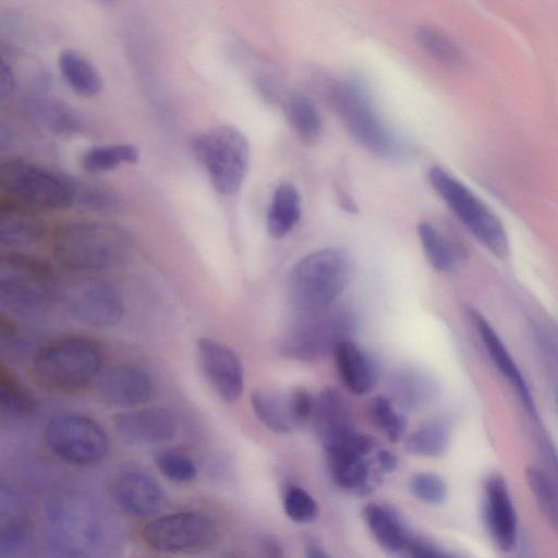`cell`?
I'll list each match as a JSON object with an SVG mask.
<instances>
[{
  "instance_id": "30",
  "label": "cell",
  "mask_w": 558,
  "mask_h": 558,
  "mask_svg": "<svg viewBox=\"0 0 558 558\" xmlns=\"http://www.w3.org/2000/svg\"><path fill=\"white\" fill-rule=\"evenodd\" d=\"M287 121L304 144H315L323 132V119L315 102L306 95L293 93L283 101Z\"/></svg>"
},
{
  "instance_id": "22",
  "label": "cell",
  "mask_w": 558,
  "mask_h": 558,
  "mask_svg": "<svg viewBox=\"0 0 558 558\" xmlns=\"http://www.w3.org/2000/svg\"><path fill=\"white\" fill-rule=\"evenodd\" d=\"M324 450L328 472L336 486L356 495L372 492L371 469L365 456L345 448Z\"/></svg>"
},
{
  "instance_id": "6",
  "label": "cell",
  "mask_w": 558,
  "mask_h": 558,
  "mask_svg": "<svg viewBox=\"0 0 558 558\" xmlns=\"http://www.w3.org/2000/svg\"><path fill=\"white\" fill-rule=\"evenodd\" d=\"M192 151L221 195L235 194L242 186L250 162V145L234 126L219 125L198 134Z\"/></svg>"
},
{
  "instance_id": "39",
  "label": "cell",
  "mask_w": 558,
  "mask_h": 558,
  "mask_svg": "<svg viewBox=\"0 0 558 558\" xmlns=\"http://www.w3.org/2000/svg\"><path fill=\"white\" fill-rule=\"evenodd\" d=\"M155 463L160 473L177 483H187L196 477L197 469L193 460L186 454L166 449L155 457Z\"/></svg>"
},
{
  "instance_id": "20",
  "label": "cell",
  "mask_w": 558,
  "mask_h": 558,
  "mask_svg": "<svg viewBox=\"0 0 558 558\" xmlns=\"http://www.w3.org/2000/svg\"><path fill=\"white\" fill-rule=\"evenodd\" d=\"M335 364L342 385L352 393L369 392L379 377L376 359L350 339L333 351Z\"/></svg>"
},
{
  "instance_id": "31",
  "label": "cell",
  "mask_w": 558,
  "mask_h": 558,
  "mask_svg": "<svg viewBox=\"0 0 558 558\" xmlns=\"http://www.w3.org/2000/svg\"><path fill=\"white\" fill-rule=\"evenodd\" d=\"M451 435V421L447 416H436L413 430L405 439V450L416 457L439 458L448 449Z\"/></svg>"
},
{
  "instance_id": "32",
  "label": "cell",
  "mask_w": 558,
  "mask_h": 558,
  "mask_svg": "<svg viewBox=\"0 0 558 558\" xmlns=\"http://www.w3.org/2000/svg\"><path fill=\"white\" fill-rule=\"evenodd\" d=\"M58 64L64 81L76 94L92 97L100 92L102 81L98 70L78 51L63 50L59 54Z\"/></svg>"
},
{
  "instance_id": "40",
  "label": "cell",
  "mask_w": 558,
  "mask_h": 558,
  "mask_svg": "<svg viewBox=\"0 0 558 558\" xmlns=\"http://www.w3.org/2000/svg\"><path fill=\"white\" fill-rule=\"evenodd\" d=\"M282 506L286 515L296 523H310L319 512L316 500L300 486H289L283 495Z\"/></svg>"
},
{
  "instance_id": "14",
  "label": "cell",
  "mask_w": 558,
  "mask_h": 558,
  "mask_svg": "<svg viewBox=\"0 0 558 558\" xmlns=\"http://www.w3.org/2000/svg\"><path fill=\"white\" fill-rule=\"evenodd\" d=\"M201 367L216 393L226 402L236 401L243 391V367L238 355L226 344L209 337L196 342Z\"/></svg>"
},
{
  "instance_id": "28",
  "label": "cell",
  "mask_w": 558,
  "mask_h": 558,
  "mask_svg": "<svg viewBox=\"0 0 558 558\" xmlns=\"http://www.w3.org/2000/svg\"><path fill=\"white\" fill-rule=\"evenodd\" d=\"M417 234L424 254L434 269L451 272L457 268L464 254L459 243L427 221L418 223Z\"/></svg>"
},
{
  "instance_id": "12",
  "label": "cell",
  "mask_w": 558,
  "mask_h": 558,
  "mask_svg": "<svg viewBox=\"0 0 558 558\" xmlns=\"http://www.w3.org/2000/svg\"><path fill=\"white\" fill-rule=\"evenodd\" d=\"M59 294L75 319L93 327L116 325L124 313L119 290L102 279L87 278L71 282Z\"/></svg>"
},
{
  "instance_id": "45",
  "label": "cell",
  "mask_w": 558,
  "mask_h": 558,
  "mask_svg": "<svg viewBox=\"0 0 558 558\" xmlns=\"http://www.w3.org/2000/svg\"><path fill=\"white\" fill-rule=\"evenodd\" d=\"M304 556L305 558H332L328 551L312 537L304 539Z\"/></svg>"
},
{
  "instance_id": "37",
  "label": "cell",
  "mask_w": 558,
  "mask_h": 558,
  "mask_svg": "<svg viewBox=\"0 0 558 558\" xmlns=\"http://www.w3.org/2000/svg\"><path fill=\"white\" fill-rule=\"evenodd\" d=\"M371 416L374 424L392 442L401 439L407 421L386 396H377L371 403Z\"/></svg>"
},
{
  "instance_id": "13",
  "label": "cell",
  "mask_w": 558,
  "mask_h": 558,
  "mask_svg": "<svg viewBox=\"0 0 558 558\" xmlns=\"http://www.w3.org/2000/svg\"><path fill=\"white\" fill-rule=\"evenodd\" d=\"M481 519L494 546L511 554L520 545L519 518L508 482L498 472L485 476L481 486Z\"/></svg>"
},
{
  "instance_id": "46",
  "label": "cell",
  "mask_w": 558,
  "mask_h": 558,
  "mask_svg": "<svg viewBox=\"0 0 558 558\" xmlns=\"http://www.w3.org/2000/svg\"><path fill=\"white\" fill-rule=\"evenodd\" d=\"M80 555L66 547L59 546L47 558H80Z\"/></svg>"
},
{
  "instance_id": "35",
  "label": "cell",
  "mask_w": 558,
  "mask_h": 558,
  "mask_svg": "<svg viewBox=\"0 0 558 558\" xmlns=\"http://www.w3.org/2000/svg\"><path fill=\"white\" fill-rule=\"evenodd\" d=\"M138 150L131 144H109L94 146L82 156L83 168L89 172H105L123 163H134Z\"/></svg>"
},
{
  "instance_id": "36",
  "label": "cell",
  "mask_w": 558,
  "mask_h": 558,
  "mask_svg": "<svg viewBox=\"0 0 558 558\" xmlns=\"http://www.w3.org/2000/svg\"><path fill=\"white\" fill-rule=\"evenodd\" d=\"M416 40L427 54L442 64L458 65L463 60V51L460 46L435 26H420L416 31Z\"/></svg>"
},
{
  "instance_id": "44",
  "label": "cell",
  "mask_w": 558,
  "mask_h": 558,
  "mask_svg": "<svg viewBox=\"0 0 558 558\" xmlns=\"http://www.w3.org/2000/svg\"><path fill=\"white\" fill-rule=\"evenodd\" d=\"M263 558H286L279 541L270 535L266 536L262 542Z\"/></svg>"
},
{
  "instance_id": "4",
  "label": "cell",
  "mask_w": 558,
  "mask_h": 558,
  "mask_svg": "<svg viewBox=\"0 0 558 558\" xmlns=\"http://www.w3.org/2000/svg\"><path fill=\"white\" fill-rule=\"evenodd\" d=\"M351 276L348 254L337 247L314 251L291 269L288 293L298 314L314 313L333 305Z\"/></svg>"
},
{
  "instance_id": "42",
  "label": "cell",
  "mask_w": 558,
  "mask_h": 558,
  "mask_svg": "<svg viewBox=\"0 0 558 558\" xmlns=\"http://www.w3.org/2000/svg\"><path fill=\"white\" fill-rule=\"evenodd\" d=\"M0 99L9 98L15 88V75L13 69L5 58L1 60L0 66Z\"/></svg>"
},
{
  "instance_id": "10",
  "label": "cell",
  "mask_w": 558,
  "mask_h": 558,
  "mask_svg": "<svg viewBox=\"0 0 558 558\" xmlns=\"http://www.w3.org/2000/svg\"><path fill=\"white\" fill-rule=\"evenodd\" d=\"M45 440L54 456L80 466L100 463L109 450L104 428L83 414L68 413L51 418L46 426Z\"/></svg>"
},
{
  "instance_id": "24",
  "label": "cell",
  "mask_w": 558,
  "mask_h": 558,
  "mask_svg": "<svg viewBox=\"0 0 558 558\" xmlns=\"http://www.w3.org/2000/svg\"><path fill=\"white\" fill-rule=\"evenodd\" d=\"M362 515L372 536L388 553H402L410 534L395 508L371 502L363 508Z\"/></svg>"
},
{
  "instance_id": "27",
  "label": "cell",
  "mask_w": 558,
  "mask_h": 558,
  "mask_svg": "<svg viewBox=\"0 0 558 558\" xmlns=\"http://www.w3.org/2000/svg\"><path fill=\"white\" fill-rule=\"evenodd\" d=\"M302 202L298 189L281 183L274 192L266 217L267 231L274 239L286 236L299 222Z\"/></svg>"
},
{
  "instance_id": "25",
  "label": "cell",
  "mask_w": 558,
  "mask_h": 558,
  "mask_svg": "<svg viewBox=\"0 0 558 558\" xmlns=\"http://www.w3.org/2000/svg\"><path fill=\"white\" fill-rule=\"evenodd\" d=\"M251 405L257 420L275 433L288 434L299 428L290 392L255 390Z\"/></svg>"
},
{
  "instance_id": "33",
  "label": "cell",
  "mask_w": 558,
  "mask_h": 558,
  "mask_svg": "<svg viewBox=\"0 0 558 558\" xmlns=\"http://www.w3.org/2000/svg\"><path fill=\"white\" fill-rule=\"evenodd\" d=\"M525 481L539 511L558 532V481L537 465L525 469Z\"/></svg>"
},
{
  "instance_id": "15",
  "label": "cell",
  "mask_w": 558,
  "mask_h": 558,
  "mask_svg": "<svg viewBox=\"0 0 558 558\" xmlns=\"http://www.w3.org/2000/svg\"><path fill=\"white\" fill-rule=\"evenodd\" d=\"M110 495L122 512L136 518L151 515L165 504L160 484L151 475L136 469L118 473L111 481Z\"/></svg>"
},
{
  "instance_id": "48",
  "label": "cell",
  "mask_w": 558,
  "mask_h": 558,
  "mask_svg": "<svg viewBox=\"0 0 558 558\" xmlns=\"http://www.w3.org/2000/svg\"><path fill=\"white\" fill-rule=\"evenodd\" d=\"M556 403H557V409H558V396H557V399H556Z\"/></svg>"
},
{
  "instance_id": "18",
  "label": "cell",
  "mask_w": 558,
  "mask_h": 558,
  "mask_svg": "<svg viewBox=\"0 0 558 558\" xmlns=\"http://www.w3.org/2000/svg\"><path fill=\"white\" fill-rule=\"evenodd\" d=\"M118 434L130 444L155 445L171 439L177 423L170 411L146 407L121 413L113 418Z\"/></svg>"
},
{
  "instance_id": "34",
  "label": "cell",
  "mask_w": 558,
  "mask_h": 558,
  "mask_svg": "<svg viewBox=\"0 0 558 558\" xmlns=\"http://www.w3.org/2000/svg\"><path fill=\"white\" fill-rule=\"evenodd\" d=\"M0 405L3 414L25 416L36 408L32 392L4 366L0 367Z\"/></svg>"
},
{
  "instance_id": "7",
  "label": "cell",
  "mask_w": 558,
  "mask_h": 558,
  "mask_svg": "<svg viewBox=\"0 0 558 558\" xmlns=\"http://www.w3.org/2000/svg\"><path fill=\"white\" fill-rule=\"evenodd\" d=\"M428 180L460 222L494 256L509 254V240L499 218L462 182L440 167H432Z\"/></svg>"
},
{
  "instance_id": "23",
  "label": "cell",
  "mask_w": 558,
  "mask_h": 558,
  "mask_svg": "<svg viewBox=\"0 0 558 558\" xmlns=\"http://www.w3.org/2000/svg\"><path fill=\"white\" fill-rule=\"evenodd\" d=\"M77 506L75 501H59L53 506L50 517L61 538L66 541L60 546L81 554L82 549L95 542L98 531L97 522L88 511Z\"/></svg>"
},
{
  "instance_id": "17",
  "label": "cell",
  "mask_w": 558,
  "mask_h": 558,
  "mask_svg": "<svg viewBox=\"0 0 558 558\" xmlns=\"http://www.w3.org/2000/svg\"><path fill=\"white\" fill-rule=\"evenodd\" d=\"M469 316L492 363L515 391L527 414L536 420L537 409L533 395L502 339L481 312L470 310Z\"/></svg>"
},
{
  "instance_id": "41",
  "label": "cell",
  "mask_w": 558,
  "mask_h": 558,
  "mask_svg": "<svg viewBox=\"0 0 558 558\" xmlns=\"http://www.w3.org/2000/svg\"><path fill=\"white\" fill-rule=\"evenodd\" d=\"M76 201L94 208L114 207L117 202L108 192L94 186H78Z\"/></svg>"
},
{
  "instance_id": "19",
  "label": "cell",
  "mask_w": 558,
  "mask_h": 558,
  "mask_svg": "<svg viewBox=\"0 0 558 558\" xmlns=\"http://www.w3.org/2000/svg\"><path fill=\"white\" fill-rule=\"evenodd\" d=\"M387 398L404 412L427 408L439 396L438 381L427 372L415 367H403L390 374L386 381Z\"/></svg>"
},
{
  "instance_id": "38",
  "label": "cell",
  "mask_w": 558,
  "mask_h": 558,
  "mask_svg": "<svg viewBox=\"0 0 558 558\" xmlns=\"http://www.w3.org/2000/svg\"><path fill=\"white\" fill-rule=\"evenodd\" d=\"M411 495L418 501L429 505H442L448 497L445 480L433 472H418L409 482Z\"/></svg>"
},
{
  "instance_id": "3",
  "label": "cell",
  "mask_w": 558,
  "mask_h": 558,
  "mask_svg": "<svg viewBox=\"0 0 558 558\" xmlns=\"http://www.w3.org/2000/svg\"><path fill=\"white\" fill-rule=\"evenodd\" d=\"M104 354L97 342L82 336L57 338L35 354L31 373L41 388L52 392H73L96 378Z\"/></svg>"
},
{
  "instance_id": "29",
  "label": "cell",
  "mask_w": 558,
  "mask_h": 558,
  "mask_svg": "<svg viewBox=\"0 0 558 558\" xmlns=\"http://www.w3.org/2000/svg\"><path fill=\"white\" fill-rule=\"evenodd\" d=\"M27 113L41 129L58 135H72L82 131L83 121L71 108L49 98H33Z\"/></svg>"
},
{
  "instance_id": "16",
  "label": "cell",
  "mask_w": 558,
  "mask_h": 558,
  "mask_svg": "<svg viewBox=\"0 0 558 558\" xmlns=\"http://www.w3.org/2000/svg\"><path fill=\"white\" fill-rule=\"evenodd\" d=\"M95 392L108 405L129 408L146 403L154 393V383L144 368L124 364L100 374Z\"/></svg>"
},
{
  "instance_id": "8",
  "label": "cell",
  "mask_w": 558,
  "mask_h": 558,
  "mask_svg": "<svg viewBox=\"0 0 558 558\" xmlns=\"http://www.w3.org/2000/svg\"><path fill=\"white\" fill-rule=\"evenodd\" d=\"M356 323L345 306H330L325 310L298 314L282 336L281 349L290 359L311 362L329 352L354 332Z\"/></svg>"
},
{
  "instance_id": "21",
  "label": "cell",
  "mask_w": 558,
  "mask_h": 558,
  "mask_svg": "<svg viewBox=\"0 0 558 558\" xmlns=\"http://www.w3.org/2000/svg\"><path fill=\"white\" fill-rule=\"evenodd\" d=\"M312 423L324 448L355 429L342 396L330 387L316 397Z\"/></svg>"
},
{
  "instance_id": "1",
  "label": "cell",
  "mask_w": 558,
  "mask_h": 558,
  "mask_svg": "<svg viewBox=\"0 0 558 558\" xmlns=\"http://www.w3.org/2000/svg\"><path fill=\"white\" fill-rule=\"evenodd\" d=\"M320 88L350 135L369 153L390 160L410 155L408 143L383 118L362 77L330 78Z\"/></svg>"
},
{
  "instance_id": "11",
  "label": "cell",
  "mask_w": 558,
  "mask_h": 558,
  "mask_svg": "<svg viewBox=\"0 0 558 558\" xmlns=\"http://www.w3.org/2000/svg\"><path fill=\"white\" fill-rule=\"evenodd\" d=\"M141 536L148 547L157 551L190 554L210 547L217 538V527L205 514L184 511L147 522Z\"/></svg>"
},
{
  "instance_id": "9",
  "label": "cell",
  "mask_w": 558,
  "mask_h": 558,
  "mask_svg": "<svg viewBox=\"0 0 558 558\" xmlns=\"http://www.w3.org/2000/svg\"><path fill=\"white\" fill-rule=\"evenodd\" d=\"M51 268L44 262L9 252L0 259V298L19 313L45 308L59 294Z\"/></svg>"
},
{
  "instance_id": "2",
  "label": "cell",
  "mask_w": 558,
  "mask_h": 558,
  "mask_svg": "<svg viewBox=\"0 0 558 558\" xmlns=\"http://www.w3.org/2000/svg\"><path fill=\"white\" fill-rule=\"evenodd\" d=\"M134 243L123 229L98 221H72L59 227L52 238V252L64 267L92 271L125 264Z\"/></svg>"
},
{
  "instance_id": "5",
  "label": "cell",
  "mask_w": 558,
  "mask_h": 558,
  "mask_svg": "<svg viewBox=\"0 0 558 558\" xmlns=\"http://www.w3.org/2000/svg\"><path fill=\"white\" fill-rule=\"evenodd\" d=\"M0 190L10 203L28 210H58L77 199L78 185L48 167L20 159L0 165Z\"/></svg>"
},
{
  "instance_id": "26",
  "label": "cell",
  "mask_w": 558,
  "mask_h": 558,
  "mask_svg": "<svg viewBox=\"0 0 558 558\" xmlns=\"http://www.w3.org/2000/svg\"><path fill=\"white\" fill-rule=\"evenodd\" d=\"M0 242L20 247L36 243L44 234V225L32 210L12 203L0 208Z\"/></svg>"
},
{
  "instance_id": "47",
  "label": "cell",
  "mask_w": 558,
  "mask_h": 558,
  "mask_svg": "<svg viewBox=\"0 0 558 558\" xmlns=\"http://www.w3.org/2000/svg\"><path fill=\"white\" fill-rule=\"evenodd\" d=\"M517 558H537L529 548H521L518 554Z\"/></svg>"
},
{
  "instance_id": "43",
  "label": "cell",
  "mask_w": 558,
  "mask_h": 558,
  "mask_svg": "<svg viewBox=\"0 0 558 558\" xmlns=\"http://www.w3.org/2000/svg\"><path fill=\"white\" fill-rule=\"evenodd\" d=\"M376 462L379 471L385 474L392 473L398 469L397 456L387 449H380L377 451Z\"/></svg>"
}]
</instances>
